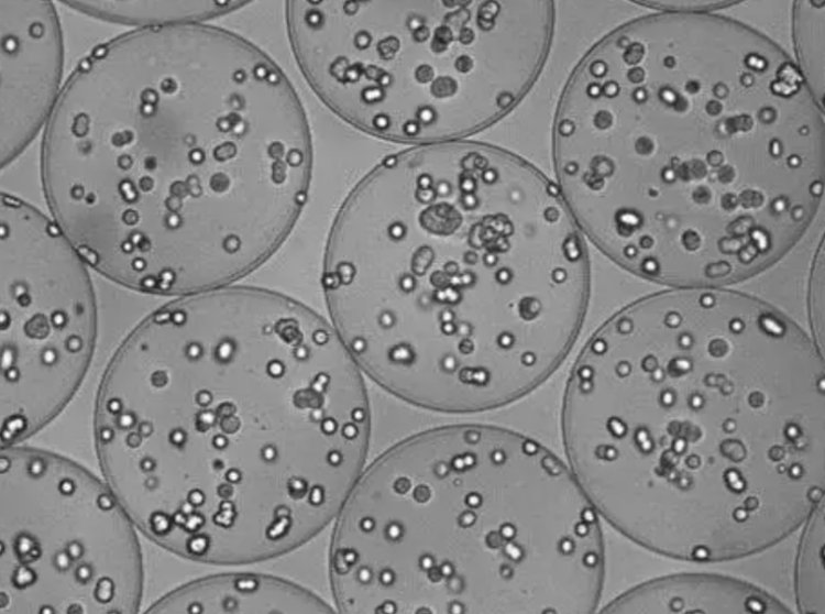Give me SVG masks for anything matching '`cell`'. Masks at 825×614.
Wrapping results in <instances>:
<instances>
[{"label": "cell", "instance_id": "4fadbf2b", "mask_svg": "<svg viewBox=\"0 0 825 614\" xmlns=\"http://www.w3.org/2000/svg\"><path fill=\"white\" fill-rule=\"evenodd\" d=\"M795 561V596L803 614H825V500L805 520Z\"/></svg>", "mask_w": 825, "mask_h": 614}, {"label": "cell", "instance_id": "52a82bcc", "mask_svg": "<svg viewBox=\"0 0 825 614\" xmlns=\"http://www.w3.org/2000/svg\"><path fill=\"white\" fill-rule=\"evenodd\" d=\"M294 53L319 97L373 135L429 144L498 120L547 59L549 0H293Z\"/></svg>", "mask_w": 825, "mask_h": 614}, {"label": "cell", "instance_id": "30bf717a", "mask_svg": "<svg viewBox=\"0 0 825 614\" xmlns=\"http://www.w3.org/2000/svg\"><path fill=\"white\" fill-rule=\"evenodd\" d=\"M603 613L788 614L765 590L716 573H676L648 580L610 601Z\"/></svg>", "mask_w": 825, "mask_h": 614}, {"label": "cell", "instance_id": "3957f363", "mask_svg": "<svg viewBox=\"0 0 825 614\" xmlns=\"http://www.w3.org/2000/svg\"><path fill=\"white\" fill-rule=\"evenodd\" d=\"M309 124L282 69L215 25L135 29L62 88L41 171L54 221L94 270L187 295L267 260L307 199Z\"/></svg>", "mask_w": 825, "mask_h": 614}, {"label": "cell", "instance_id": "277c9868", "mask_svg": "<svg viewBox=\"0 0 825 614\" xmlns=\"http://www.w3.org/2000/svg\"><path fill=\"white\" fill-rule=\"evenodd\" d=\"M321 282L359 368L443 413L497 408L550 376L590 283L559 186L510 152L461 140L386 156L358 183Z\"/></svg>", "mask_w": 825, "mask_h": 614}, {"label": "cell", "instance_id": "8992f818", "mask_svg": "<svg viewBox=\"0 0 825 614\" xmlns=\"http://www.w3.org/2000/svg\"><path fill=\"white\" fill-rule=\"evenodd\" d=\"M329 574L348 614H588L605 570L572 471L519 432L450 425L378 456L337 516Z\"/></svg>", "mask_w": 825, "mask_h": 614}, {"label": "cell", "instance_id": "ba28073f", "mask_svg": "<svg viewBox=\"0 0 825 614\" xmlns=\"http://www.w3.org/2000/svg\"><path fill=\"white\" fill-rule=\"evenodd\" d=\"M1 446L48 423L88 369L97 329L87 264L37 208L2 193Z\"/></svg>", "mask_w": 825, "mask_h": 614}, {"label": "cell", "instance_id": "5b68a950", "mask_svg": "<svg viewBox=\"0 0 825 614\" xmlns=\"http://www.w3.org/2000/svg\"><path fill=\"white\" fill-rule=\"evenodd\" d=\"M360 370L307 306L226 285L183 295L129 333L103 374L95 427L175 451L166 520L191 505L185 558L261 562L317 536L362 473L371 410Z\"/></svg>", "mask_w": 825, "mask_h": 614}, {"label": "cell", "instance_id": "5bb4252c", "mask_svg": "<svg viewBox=\"0 0 825 614\" xmlns=\"http://www.w3.org/2000/svg\"><path fill=\"white\" fill-rule=\"evenodd\" d=\"M793 15L798 67L817 101L824 106L825 1H796Z\"/></svg>", "mask_w": 825, "mask_h": 614}, {"label": "cell", "instance_id": "7a4b0ae2", "mask_svg": "<svg viewBox=\"0 0 825 614\" xmlns=\"http://www.w3.org/2000/svg\"><path fill=\"white\" fill-rule=\"evenodd\" d=\"M561 420L597 514L661 556L760 553L825 500L823 354L741 292L678 286L619 309L579 354Z\"/></svg>", "mask_w": 825, "mask_h": 614}, {"label": "cell", "instance_id": "6da1fadb", "mask_svg": "<svg viewBox=\"0 0 825 614\" xmlns=\"http://www.w3.org/2000/svg\"><path fill=\"white\" fill-rule=\"evenodd\" d=\"M824 107L773 41L707 12L608 33L558 105L554 165L576 224L647 279L719 287L776 263L824 196Z\"/></svg>", "mask_w": 825, "mask_h": 614}, {"label": "cell", "instance_id": "9c48e42d", "mask_svg": "<svg viewBox=\"0 0 825 614\" xmlns=\"http://www.w3.org/2000/svg\"><path fill=\"white\" fill-rule=\"evenodd\" d=\"M64 63L57 11L48 0H0V162L10 165L48 122Z\"/></svg>", "mask_w": 825, "mask_h": 614}, {"label": "cell", "instance_id": "8fae6325", "mask_svg": "<svg viewBox=\"0 0 825 614\" xmlns=\"http://www.w3.org/2000/svg\"><path fill=\"white\" fill-rule=\"evenodd\" d=\"M147 613H333L321 597L292 581L260 573H228L190 582Z\"/></svg>", "mask_w": 825, "mask_h": 614}, {"label": "cell", "instance_id": "7c38bea8", "mask_svg": "<svg viewBox=\"0 0 825 614\" xmlns=\"http://www.w3.org/2000/svg\"><path fill=\"white\" fill-rule=\"evenodd\" d=\"M81 14L105 22L155 28L202 21L245 6L246 1L215 0H66L61 1Z\"/></svg>", "mask_w": 825, "mask_h": 614}]
</instances>
